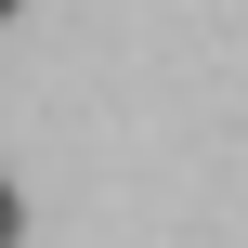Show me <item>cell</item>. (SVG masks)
<instances>
[{"label": "cell", "instance_id": "cell-1", "mask_svg": "<svg viewBox=\"0 0 248 248\" xmlns=\"http://www.w3.org/2000/svg\"><path fill=\"white\" fill-rule=\"evenodd\" d=\"M13 235H26V196H13V183H0V248H13Z\"/></svg>", "mask_w": 248, "mask_h": 248}, {"label": "cell", "instance_id": "cell-2", "mask_svg": "<svg viewBox=\"0 0 248 248\" xmlns=\"http://www.w3.org/2000/svg\"><path fill=\"white\" fill-rule=\"evenodd\" d=\"M0 26H13V0H0Z\"/></svg>", "mask_w": 248, "mask_h": 248}]
</instances>
